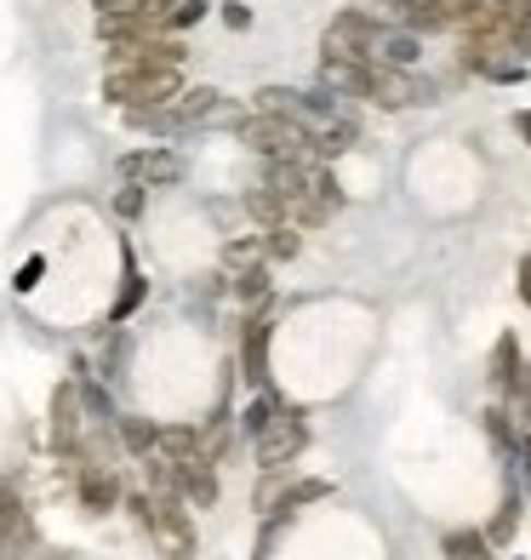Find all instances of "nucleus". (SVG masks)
I'll use <instances>...</instances> for the list:
<instances>
[{"label":"nucleus","instance_id":"6","mask_svg":"<svg viewBox=\"0 0 531 560\" xmlns=\"http://www.w3.org/2000/svg\"><path fill=\"white\" fill-rule=\"evenodd\" d=\"M371 30H377V18L366 12H338L332 23H326V35H320V58H338V63H366L371 52Z\"/></svg>","mask_w":531,"mask_h":560},{"label":"nucleus","instance_id":"13","mask_svg":"<svg viewBox=\"0 0 531 560\" xmlns=\"http://www.w3.org/2000/svg\"><path fill=\"white\" fill-rule=\"evenodd\" d=\"M143 298H149V280H143L138 258H132V246H126V269H120V292H115V303H109V326L132 320V315L143 310Z\"/></svg>","mask_w":531,"mask_h":560},{"label":"nucleus","instance_id":"10","mask_svg":"<svg viewBox=\"0 0 531 560\" xmlns=\"http://www.w3.org/2000/svg\"><path fill=\"white\" fill-rule=\"evenodd\" d=\"M35 544V521L12 487H0V560H23Z\"/></svg>","mask_w":531,"mask_h":560},{"label":"nucleus","instance_id":"5","mask_svg":"<svg viewBox=\"0 0 531 560\" xmlns=\"http://www.w3.org/2000/svg\"><path fill=\"white\" fill-rule=\"evenodd\" d=\"M172 120H177V132H194V126H235L240 104H229L217 86H184L172 97Z\"/></svg>","mask_w":531,"mask_h":560},{"label":"nucleus","instance_id":"4","mask_svg":"<svg viewBox=\"0 0 531 560\" xmlns=\"http://www.w3.org/2000/svg\"><path fill=\"white\" fill-rule=\"evenodd\" d=\"M251 441H258V464H263V469H286L292 457H297L303 446H309V423H303V412L281 406V412H274V418L258 429V435H251Z\"/></svg>","mask_w":531,"mask_h":560},{"label":"nucleus","instance_id":"2","mask_svg":"<svg viewBox=\"0 0 531 560\" xmlns=\"http://www.w3.org/2000/svg\"><path fill=\"white\" fill-rule=\"evenodd\" d=\"M235 138L251 149V155L263 161H315L309 155V132H303L297 120H281V115H240L235 120Z\"/></svg>","mask_w":531,"mask_h":560},{"label":"nucleus","instance_id":"24","mask_svg":"<svg viewBox=\"0 0 531 560\" xmlns=\"http://www.w3.org/2000/svg\"><path fill=\"white\" fill-rule=\"evenodd\" d=\"M297 223H281V229H263V258H274V264H286V258H297Z\"/></svg>","mask_w":531,"mask_h":560},{"label":"nucleus","instance_id":"15","mask_svg":"<svg viewBox=\"0 0 531 560\" xmlns=\"http://www.w3.org/2000/svg\"><path fill=\"white\" fill-rule=\"evenodd\" d=\"M366 69H371V63L320 58V92H332V97H366Z\"/></svg>","mask_w":531,"mask_h":560},{"label":"nucleus","instance_id":"8","mask_svg":"<svg viewBox=\"0 0 531 560\" xmlns=\"http://www.w3.org/2000/svg\"><path fill=\"white\" fill-rule=\"evenodd\" d=\"M240 377L251 389H269V310H251L240 326Z\"/></svg>","mask_w":531,"mask_h":560},{"label":"nucleus","instance_id":"16","mask_svg":"<svg viewBox=\"0 0 531 560\" xmlns=\"http://www.w3.org/2000/svg\"><path fill=\"white\" fill-rule=\"evenodd\" d=\"M92 7H97V18H143V23H155V30H166L177 0H92Z\"/></svg>","mask_w":531,"mask_h":560},{"label":"nucleus","instance_id":"23","mask_svg":"<svg viewBox=\"0 0 531 560\" xmlns=\"http://www.w3.org/2000/svg\"><path fill=\"white\" fill-rule=\"evenodd\" d=\"M269 292H274L269 264H251V269H240V275H235V298H246V303H263Z\"/></svg>","mask_w":531,"mask_h":560},{"label":"nucleus","instance_id":"17","mask_svg":"<svg viewBox=\"0 0 531 560\" xmlns=\"http://www.w3.org/2000/svg\"><path fill=\"white\" fill-rule=\"evenodd\" d=\"M492 384L497 389H515L520 384V343H515V332H503L497 349H492Z\"/></svg>","mask_w":531,"mask_h":560},{"label":"nucleus","instance_id":"35","mask_svg":"<svg viewBox=\"0 0 531 560\" xmlns=\"http://www.w3.org/2000/svg\"><path fill=\"white\" fill-rule=\"evenodd\" d=\"M520 58H531V23H526V30H520Z\"/></svg>","mask_w":531,"mask_h":560},{"label":"nucleus","instance_id":"20","mask_svg":"<svg viewBox=\"0 0 531 560\" xmlns=\"http://www.w3.org/2000/svg\"><path fill=\"white\" fill-rule=\"evenodd\" d=\"M446 560H492V544L486 532H446Z\"/></svg>","mask_w":531,"mask_h":560},{"label":"nucleus","instance_id":"3","mask_svg":"<svg viewBox=\"0 0 531 560\" xmlns=\"http://www.w3.org/2000/svg\"><path fill=\"white\" fill-rule=\"evenodd\" d=\"M366 97L384 109H412V104H435L440 86L417 69H389V63H371L366 69Z\"/></svg>","mask_w":531,"mask_h":560},{"label":"nucleus","instance_id":"7","mask_svg":"<svg viewBox=\"0 0 531 560\" xmlns=\"http://www.w3.org/2000/svg\"><path fill=\"white\" fill-rule=\"evenodd\" d=\"M120 177L138 189H166L184 177V155L177 149H126L120 155Z\"/></svg>","mask_w":531,"mask_h":560},{"label":"nucleus","instance_id":"33","mask_svg":"<svg viewBox=\"0 0 531 560\" xmlns=\"http://www.w3.org/2000/svg\"><path fill=\"white\" fill-rule=\"evenodd\" d=\"M509 395H515V400H526V423H531V377H520V384H515Z\"/></svg>","mask_w":531,"mask_h":560},{"label":"nucleus","instance_id":"34","mask_svg":"<svg viewBox=\"0 0 531 560\" xmlns=\"http://www.w3.org/2000/svg\"><path fill=\"white\" fill-rule=\"evenodd\" d=\"M515 132H520L526 143H531V109H520V115H515Z\"/></svg>","mask_w":531,"mask_h":560},{"label":"nucleus","instance_id":"9","mask_svg":"<svg viewBox=\"0 0 531 560\" xmlns=\"http://www.w3.org/2000/svg\"><path fill=\"white\" fill-rule=\"evenodd\" d=\"M81 423H86V400H81V384H58L52 389V452H74L81 446Z\"/></svg>","mask_w":531,"mask_h":560},{"label":"nucleus","instance_id":"30","mask_svg":"<svg viewBox=\"0 0 531 560\" xmlns=\"http://www.w3.org/2000/svg\"><path fill=\"white\" fill-rule=\"evenodd\" d=\"M46 275V258H30V264H23L17 269V292H35V280Z\"/></svg>","mask_w":531,"mask_h":560},{"label":"nucleus","instance_id":"19","mask_svg":"<svg viewBox=\"0 0 531 560\" xmlns=\"http://www.w3.org/2000/svg\"><path fill=\"white\" fill-rule=\"evenodd\" d=\"M246 212L258 218L263 229H281V223H292V218H286V207H281V200H274L263 184H251V189H246Z\"/></svg>","mask_w":531,"mask_h":560},{"label":"nucleus","instance_id":"26","mask_svg":"<svg viewBox=\"0 0 531 560\" xmlns=\"http://www.w3.org/2000/svg\"><path fill=\"white\" fill-rule=\"evenodd\" d=\"M515 526H520V503L509 498V503L497 509V521H492V532H486V544H509V538H515Z\"/></svg>","mask_w":531,"mask_h":560},{"label":"nucleus","instance_id":"28","mask_svg":"<svg viewBox=\"0 0 531 560\" xmlns=\"http://www.w3.org/2000/svg\"><path fill=\"white\" fill-rule=\"evenodd\" d=\"M206 18V0H177V12L166 18V30H189V23Z\"/></svg>","mask_w":531,"mask_h":560},{"label":"nucleus","instance_id":"22","mask_svg":"<svg viewBox=\"0 0 531 560\" xmlns=\"http://www.w3.org/2000/svg\"><path fill=\"white\" fill-rule=\"evenodd\" d=\"M332 498V480H292V487L274 498V509H303V503H320Z\"/></svg>","mask_w":531,"mask_h":560},{"label":"nucleus","instance_id":"1","mask_svg":"<svg viewBox=\"0 0 531 560\" xmlns=\"http://www.w3.org/2000/svg\"><path fill=\"white\" fill-rule=\"evenodd\" d=\"M184 92V69H155V63H126L104 74V97L115 109H161Z\"/></svg>","mask_w":531,"mask_h":560},{"label":"nucleus","instance_id":"36","mask_svg":"<svg viewBox=\"0 0 531 560\" xmlns=\"http://www.w3.org/2000/svg\"><path fill=\"white\" fill-rule=\"evenodd\" d=\"M520 7H526V18H531V0H520Z\"/></svg>","mask_w":531,"mask_h":560},{"label":"nucleus","instance_id":"25","mask_svg":"<svg viewBox=\"0 0 531 560\" xmlns=\"http://www.w3.org/2000/svg\"><path fill=\"white\" fill-rule=\"evenodd\" d=\"M223 264H229V269H251V264H269V258H263V235L229 241V246H223Z\"/></svg>","mask_w":531,"mask_h":560},{"label":"nucleus","instance_id":"32","mask_svg":"<svg viewBox=\"0 0 531 560\" xmlns=\"http://www.w3.org/2000/svg\"><path fill=\"white\" fill-rule=\"evenodd\" d=\"M520 303H531V252L520 258Z\"/></svg>","mask_w":531,"mask_h":560},{"label":"nucleus","instance_id":"14","mask_svg":"<svg viewBox=\"0 0 531 560\" xmlns=\"http://www.w3.org/2000/svg\"><path fill=\"white\" fill-rule=\"evenodd\" d=\"M120 480L109 475V469H86L81 475V509H86V515H115V509H120Z\"/></svg>","mask_w":531,"mask_h":560},{"label":"nucleus","instance_id":"31","mask_svg":"<svg viewBox=\"0 0 531 560\" xmlns=\"http://www.w3.org/2000/svg\"><path fill=\"white\" fill-rule=\"evenodd\" d=\"M223 23H229V30H246V23H251V12L240 7V0H223Z\"/></svg>","mask_w":531,"mask_h":560},{"label":"nucleus","instance_id":"29","mask_svg":"<svg viewBox=\"0 0 531 560\" xmlns=\"http://www.w3.org/2000/svg\"><path fill=\"white\" fill-rule=\"evenodd\" d=\"M143 200H149V189H138V184H126V189L115 195V212H120V218H138V212H143Z\"/></svg>","mask_w":531,"mask_h":560},{"label":"nucleus","instance_id":"11","mask_svg":"<svg viewBox=\"0 0 531 560\" xmlns=\"http://www.w3.org/2000/svg\"><path fill=\"white\" fill-rule=\"evenodd\" d=\"M417 35L412 30H400V23H377L371 30V52H366V63H389V69H412L417 63Z\"/></svg>","mask_w":531,"mask_h":560},{"label":"nucleus","instance_id":"27","mask_svg":"<svg viewBox=\"0 0 531 560\" xmlns=\"http://www.w3.org/2000/svg\"><path fill=\"white\" fill-rule=\"evenodd\" d=\"M281 412V400H274V389H258V400H251V412H246V435H258V429Z\"/></svg>","mask_w":531,"mask_h":560},{"label":"nucleus","instance_id":"12","mask_svg":"<svg viewBox=\"0 0 531 560\" xmlns=\"http://www.w3.org/2000/svg\"><path fill=\"white\" fill-rule=\"evenodd\" d=\"M217 464H212V457H184V464H177V492H184L194 509H212L217 503V475H212Z\"/></svg>","mask_w":531,"mask_h":560},{"label":"nucleus","instance_id":"21","mask_svg":"<svg viewBox=\"0 0 531 560\" xmlns=\"http://www.w3.org/2000/svg\"><path fill=\"white\" fill-rule=\"evenodd\" d=\"M155 446L166 452V464H184V457H194V452H200V429H161Z\"/></svg>","mask_w":531,"mask_h":560},{"label":"nucleus","instance_id":"18","mask_svg":"<svg viewBox=\"0 0 531 560\" xmlns=\"http://www.w3.org/2000/svg\"><path fill=\"white\" fill-rule=\"evenodd\" d=\"M115 429H120V446H126V452H138V457L155 452V435H161V429L149 423V418H138V412H132V418H120Z\"/></svg>","mask_w":531,"mask_h":560}]
</instances>
